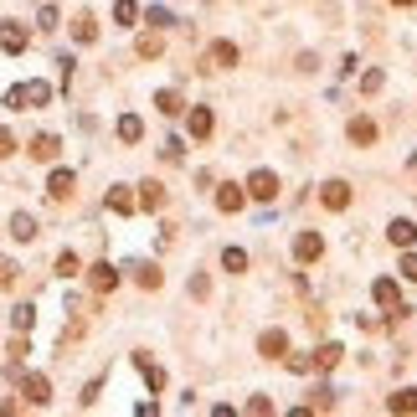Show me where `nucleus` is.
I'll list each match as a JSON object with an SVG mask.
<instances>
[{"instance_id": "obj_4", "label": "nucleus", "mask_w": 417, "mask_h": 417, "mask_svg": "<svg viewBox=\"0 0 417 417\" xmlns=\"http://www.w3.org/2000/svg\"><path fill=\"white\" fill-rule=\"evenodd\" d=\"M21 397H26V402H31V407H47V402H52V381H47V376H42V371H31V376H21Z\"/></svg>"}, {"instance_id": "obj_34", "label": "nucleus", "mask_w": 417, "mask_h": 417, "mask_svg": "<svg viewBox=\"0 0 417 417\" xmlns=\"http://www.w3.org/2000/svg\"><path fill=\"white\" fill-rule=\"evenodd\" d=\"M77 268H83V263H77V253H62V258H57V273H62V278H72Z\"/></svg>"}, {"instance_id": "obj_13", "label": "nucleus", "mask_w": 417, "mask_h": 417, "mask_svg": "<svg viewBox=\"0 0 417 417\" xmlns=\"http://www.w3.org/2000/svg\"><path fill=\"white\" fill-rule=\"evenodd\" d=\"M134 206H139V201H134V191H129V186H113V191H109V212L134 217Z\"/></svg>"}, {"instance_id": "obj_24", "label": "nucleus", "mask_w": 417, "mask_h": 417, "mask_svg": "<svg viewBox=\"0 0 417 417\" xmlns=\"http://www.w3.org/2000/svg\"><path fill=\"white\" fill-rule=\"evenodd\" d=\"M134 366H139V371H145V381H150V392H160V386H165V371H160V366H155V361H150V356H134Z\"/></svg>"}, {"instance_id": "obj_16", "label": "nucleus", "mask_w": 417, "mask_h": 417, "mask_svg": "<svg viewBox=\"0 0 417 417\" xmlns=\"http://www.w3.org/2000/svg\"><path fill=\"white\" fill-rule=\"evenodd\" d=\"M212 129H217L212 109H191V139H212Z\"/></svg>"}, {"instance_id": "obj_29", "label": "nucleus", "mask_w": 417, "mask_h": 417, "mask_svg": "<svg viewBox=\"0 0 417 417\" xmlns=\"http://www.w3.org/2000/svg\"><path fill=\"white\" fill-rule=\"evenodd\" d=\"M155 109H160L165 119H175V113H180V98L171 93V88H165V93H155Z\"/></svg>"}, {"instance_id": "obj_39", "label": "nucleus", "mask_w": 417, "mask_h": 417, "mask_svg": "<svg viewBox=\"0 0 417 417\" xmlns=\"http://www.w3.org/2000/svg\"><path fill=\"white\" fill-rule=\"evenodd\" d=\"M10 150H16V139H10V129H0V160H6Z\"/></svg>"}, {"instance_id": "obj_33", "label": "nucleus", "mask_w": 417, "mask_h": 417, "mask_svg": "<svg viewBox=\"0 0 417 417\" xmlns=\"http://www.w3.org/2000/svg\"><path fill=\"white\" fill-rule=\"evenodd\" d=\"M268 412H273L268 397H247V417H268Z\"/></svg>"}, {"instance_id": "obj_31", "label": "nucleus", "mask_w": 417, "mask_h": 417, "mask_svg": "<svg viewBox=\"0 0 417 417\" xmlns=\"http://www.w3.org/2000/svg\"><path fill=\"white\" fill-rule=\"evenodd\" d=\"M10 320H16V330L26 335V330L36 324V309H31V304H16V315H10Z\"/></svg>"}, {"instance_id": "obj_15", "label": "nucleus", "mask_w": 417, "mask_h": 417, "mask_svg": "<svg viewBox=\"0 0 417 417\" xmlns=\"http://www.w3.org/2000/svg\"><path fill=\"white\" fill-rule=\"evenodd\" d=\"M371 299H376V304H381V309L402 304V299H397V278H376V283H371Z\"/></svg>"}, {"instance_id": "obj_26", "label": "nucleus", "mask_w": 417, "mask_h": 417, "mask_svg": "<svg viewBox=\"0 0 417 417\" xmlns=\"http://www.w3.org/2000/svg\"><path fill=\"white\" fill-rule=\"evenodd\" d=\"M335 407V392L330 386H315V392H309V412H330Z\"/></svg>"}, {"instance_id": "obj_36", "label": "nucleus", "mask_w": 417, "mask_h": 417, "mask_svg": "<svg viewBox=\"0 0 417 417\" xmlns=\"http://www.w3.org/2000/svg\"><path fill=\"white\" fill-rule=\"evenodd\" d=\"M289 371H299V376L315 371V356H289Z\"/></svg>"}, {"instance_id": "obj_18", "label": "nucleus", "mask_w": 417, "mask_h": 417, "mask_svg": "<svg viewBox=\"0 0 417 417\" xmlns=\"http://www.w3.org/2000/svg\"><path fill=\"white\" fill-rule=\"evenodd\" d=\"M386 412H417V386H402V392L386 397Z\"/></svg>"}, {"instance_id": "obj_38", "label": "nucleus", "mask_w": 417, "mask_h": 417, "mask_svg": "<svg viewBox=\"0 0 417 417\" xmlns=\"http://www.w3.org/2000/svg\"><path fill=\"white\" fill-rule=\"evenodd\" d=\"M10 283H16V263H6V258H0V289H10Z\"/></svg>"}, {"instance_id": "obj_8", "label": "nucleus", "mask_w": 417, "mask_h": 417, "mask_svg": "<svg viewBox=\"0 0 417 417\" xmlns=\"http://www.w3.org/2000/svg\"><path fill=\"white\" fill-rule=\"evenodd\" d=\"M320 201L330 206V212H345V206H350V180H324V186H320Z\"/></svg>"}, {"instance_id": "obj_3", "label": "nucleus", "mask_w": 417, "mask_h": 417, "mask_svg": "<svg viewBox=\"0 0 417 417\" xmlns=\"http://www.w3.org/2000/svg\"><path fill=\"white\" fill-rule=\"evenodd\" d=\"M242 191H247L253 201H273V196H278V175H273V171H253Z\"/></svg>"}, {"instance_id": "obj_28", "label": "nucleus", "mask_w": 417, "mask_h": 417, "mask_svg": "<svg viewBox=\"0 0 417 417\" xmlns=\"http://www.w3.org/2000/svg\"><path fill=\"white\" fill-rule=\"evenodd\" d=\"M381 88H386V72H381V68H371L366 77H361V93H366V98H371V93H381Z\"/></svg>"}, {"instance_id": "obj_21", "label": "nucleus", "mask_w": 417, "mask_h": 417, "mask_svg": "<svg viewBox=\"0 0 417 417\" xmlns=\"http://www.w3.org/2000/svg\"><path fill=\"white\" fill-rule=\"evenodd\" d=\"M386 237H392V247H412V242H417V227H412V221H392V227H386Z\"/></svg>"}, {"instance_id": "obj_20", "label": "nucleus", "mask_w": 417, "mask_h": 417, "mask_svg": "<svg viewBox=\"0 0 417 417\" xmlns=\"http://www.w3.org/2000/svg\"><path fill=\"white\" fill-rule=\"evenodd\" d=\"M10 237H16V242H31V237H36V217L16 212V217H10Z\"/></svg>"}, {"instance_id": "obj_22", "label": "nucleus", "mask_w": 417, "mask_h": 417, "mask_svg": "<svg viewBox=\"0 0 417 417\" xmlns=\"http://www.w3.org/2000/svg\"><path fill=\"white\" fill-rule=\"evenodd\" d=\"M345 134H350V145H371V139H376V124L371 119H350Z\"/></svg>"}, {"instance_id": "obj_1", "label": "nucleus", "mask_w": 417, "mask_h": 417, "mask_svg": "<svg viewBox=\"0 0 417 417\" xmlns=\"http://www.w3.org/2000/svg\"><path fill=\"white\" fill-rule=\"evenodd\" d=\"M21 103H31V109H42V103H52V88L47 83H21L6 93V109H21Z\"/></svg>"}, {"instance_id": "obj_35", "label": "nucleus", "mask_w": 417, "mask_h": 417, "mask_svg": "<svg viewBox=\"0 0 417 417\" xmlns=\"http://www.w3.org/2000/svg\"><path fill=\"white\" fill-rule=\"evenodd\" d=\"M191 294L206 299V294H212V278H206V273H196V278H191Z\"/></svg>"}, {"instance_id": "obj_11", "label": "nucleus", "mask_w": 417, "mask_h": 417, "mask_svg": "<svg viewBox=\"0 0 417 417\" xmlns=\"http://www.w3.org/2000/svg\"><path fill=\"white\" fill-rule=\"evenodd\" d=\"M217 206H221V212H242V206H247V191H242V186H232V180H227V186L217 191Z\"/></svg>"}, {"instance_id": "obj_9", "label": "nucleus", "mask_w": 417, "mask_h": 417, "mask_svg": "<svg viewBox=\"0 0 417 417\" xmlns=\"http://www.w3.org/2000/svg\"><path fill=\"white\" fill-rule=\"evenodd\" d=\"M72 186H77V175H72V171H52L47 196H52V201H68V196H72Z\"/></svg>"}, {"instance_id": "obj_23", "label": "nucleus", "mask_w": 417, "mask_h": 417, "mask_svg": "<svg viewBox=\"0 0 417 417\" xmlns=\"http://www.w3.org/2000/svg\"><path fill=\"white\" fill-rule=\"evenodd\" d=\"M129 273H134V283H139V289H160V268H155V263H134Z\"/></svg>"}, {"instance_id": "obj_14", "label": "nucleus", "mask_w": 417, "mask_h": 417, "mask_svg": "<svg viewBox=\"0 0 417 417\" xmlns=\"http://www.w3.org/2000/svg\"><path fill=\"white\" fill-rule=\"evenodd\" d=\"M119 139H124V145H139V139H145V119H139V113H124V119H119Z\"/></svg>"}, {"instance_id": "obj_32", "label": "nucleus", "mask_w": 417, "mask_h": 417, "mask_svg": "<svg viewBox=\"0 0 417 417\" xmlns=\"http://www.w3.org/2000/svg\"><path fill=\"white\" fill-rule=\"evenodd\" d=\"M160 52H165V42H160V36H139V57H160Z\"/></svg>"}, {"instance_id": "obj_7", "label": "nucleus", "mask_w": 417, "mask_h": 417, "mask_svg": "<svg viewBox=\"0 0 417 417\" xmlns=\"http://www.w3.org/2000/svg\"><path fill=\"white\" fill-rule=\"evenodd\" d=\"M258 356L283 361V356H289V335H283V330H263V335H258Z\"/></svg>"}, {"instance_id": "obj_27", "label": "nucleus", "mask_w": 417, "mask_h": 417, "mask_svg": "<svg viewBox=\"0 0 417 417\" xmlns=\"http://www.w3.org/2000/svg\"><path fill=\"white\" fill-rule=\"evenodd\" d=\"M221 268H227V273H247V253H242V247H227V253H221Z\"/></svg>"}, {"instance_id": "obj_40", "label": "nucleus", "mask_w": 417, "mask_h": 417, "mask_svg": "<svg viewBox=\"0 0 417 417\" xmlns=\"http://www.w3.org/2000/svg\"><path fill=\"white\" fill-rule=\"evenodd\" d=\"M392 6H412V0H392Z\"/></svg>"}, {"instance_id": "obj_19", "label": "nucleus", "mask_w": 417, "mask_h": 417, "mask_svg": "<svg viewBox=\"0 0 417 417\" xmlns=\"http://www.w3.org/2000/svg\"><path fill=\"white\" fill-rule=\"evenodd\" d=\"M340 356H345L340 345H335V340H324V345L315 350V366H320V371H335V366H340Z\"/></svg>"}, {"instance_id": "obj_25", "label": "nucleus", "mask_w": 417, "mask_h": 417, "mask_svg": "<svg viewBox=\"0 0 417 417\" xmlns=\"http://www.w3.org/2000/svg\"><path fill=\"white\" fill-rule=\"evenodd\" d=\"M72 36H77L83 47H88V42H98V21H93V16H77V21H72Z\"/></svg>"}, {"instance_id": "obj_6", "label": "nucleus", "mask_w": 417, "mask_h": 417, "mask_svg": "<svg viewBox=\"0 0 417 417\" xmlns=\"http://www.w3.org/2000/svg\"><path fill=\"white\" fill-rule=\"evenodd\" d=\"M320 253H324L320 232H299V237H294V258H299V263H320Z\"/></svg>"}, {"instance_id": "obj_12", "label": "nucleus", "mask_w": 417, "mask_h": 417, "mask_svg": "<svg viewBox=\"0 0 417 417\" xmlns=\"http://www.w3.org/2000/svg\"><path fill=\"white\" fill-rule=\"evenodd\" d=\"M0 47H6V52H26V26L0 21Z\"/></svg>"}, {"instance_id": "obj_10", "label": "nucleus", "mask_w": 417, "mask_h": 417, "mask_svg": "<svg viewBox=\"0 0 417 417\" xmlns=\"http://www.w3.org/2000/svg\"><path fill=\"white\" fill-rule=\"evenodd\" d=\"M139 206H145V212H160V206H165V186H160V180H145V186H139V196H134Z\"/></svg>"}, {"instance_id": "obj_41", "label": "nucleus", "mask_w": 417, "mask_h": 417, "mask_svg": "<svg viewBox=\"0 0 417 417\" xmlns=\"http://www.w3.org/2000/svg\"><path fill=\"white\" fill-rule=\"evenodd\" d=\"M412 171H417V155H412Z\"/></svg>"}, {"instance_id": "obj_37", "label": "nucleus", "mask_w": 417, "mask_h": 417, "mask_svg": "<svg viewBox=\"0 0 417 417\" xmlns=\"http://www.w3.org/2000/svg\"><path fill=\"white\" fill-rule=\"evenodd\" d=\"M402 278H407V283H417V253H407V258H402Z\"/></svg>"}, {"instance_id": "obj_5", "label": "nucleus", "mask_w": 417, "mask_h": 417, "mask_svg": "<svg viewBox=\"0 0 417 417\" xmlns=\"http://www.w3.org/2000/svg\"><path fill=\"white\" fill-rule=\"evenodd\" d=\"M88 289H93V294H113V289H119V268H113V263H93V268H88Z\"/></svg>"}, {"instance_id": "obj_2", "label": "nucleus", "mask_w": 417, "mask_h": 417, "mask_svg": "<svg viewBox=\"0 0 417 417\" xmlns=\"http://www.w3.org/2000/svg\"><path fill=\"white\" fill-rule=\"evenodd\" d=\"M237 57H242V52L232 47V42H212V47H206V62H201V68H206V72H227V68H237Z\"/></svg>"}, {"instance_id": "obj_17", "label": "nucleus", "mask_w": 417, "mask_h": 417, "mask_svg": "<svg viewBox=\"0 0 417 417\" xmlns=\"http://www.w3.org/2000/svg\"><path fill=\"white\" fill-rule=\"evenodd\" d=\"M31 155H36V160H57V155H62V139L57 134H36L31 139Z\"/></svg>"}, {"instance_id": "obj_30", "label": "nucleus", "mask_w": 417, "mask_h": 417, "mask_svg": "<svg viewBox=\"0 0 417 417\" xmlns=\"http://www.w3.org/2000/svg\"><path fill=\"white\" fill-rule=\"evenodd\" d=\"M113 21H119V26H134L139 21V6H134V0H119V6H113Z\"/></svg>"}]
</instances>
